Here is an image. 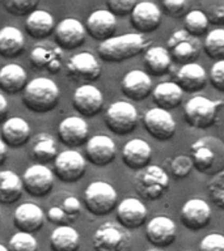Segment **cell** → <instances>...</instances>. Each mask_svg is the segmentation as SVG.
Listing matches in <instances>:
<instances>
[{
    "mask_svg": "<svg viewBox=\"0 0 224 251\" xmlns=\"http://www.w3.org/2000/svg\"><path fill=\"white\" fill-rule=\"evenodd\" d=\"M23 105L35 114H47L58 106L60 92L51 78L35 77L28 82L23 92Z\"/></svg>",
    "mask_w": 224,
    "mask_h": 251,
    "instance_id": "6da1fadb",
    "label": "cell"
},
{
    "mask_svg": "<svg viewBox=\"0 0 224 251\" xmlns=\"http://www.w3.org/2000/svg\"><path fill=\"white\" fill-rule=\"evenodd\" d=\"M147 49V41L143 34L130 33L117 35L98 45V56L102 62L122 63L143 54Z\"/></svg>",
    "mask_w": 224,
    "mask_h": 251,
    "instance_id": "7a4b0ae2",
    "label": "cell"
},
{
    "mask_svg": "<svg viewBox=\"0 0 224 251\" xmlns=\"http://www.w3.org/2000/svg\"><path fill=\"white\" fill-rule=\"evenodd\" d=\"M192 160L194 169L206 176L224 172V143L216 137H202L193 143Z\"/></svg>",
    "mask_w": 224,
    "mask_h": 251,
    "instance_id": "3957f363",
    "label": "cell"
},
{
    "mask_svg": "<svg viewBox=\"0 0 224 251\" xmlns=\"http://www.w3.org/2000/svg\"><path fill=\"white\" fill-rule=\"evenodd\" d=\"M169 174L157 165H149L138 172L135 176V191L141 199L156 201L165 195L169 188Z\"/></svg>",
    "mask_w": 224,
    "mask_h": 251,
    "instance_id": "277c9868",
    "label": "cell"
},
{
    "mask_svg": "<svg viewBox=\"0 0 224 251\" xmlns=\"http://www.w3.org/2000/svg\"><path fill=\"white\" fill-rule=\"evenodd\" d=\"M222 106V101H212L202 96L192 97L184 106L185 121L194 128H210L218 122V114Z\"/></svg>",
    "mask_w": 224,
    "mask_h": 251,
    "instance_id": "5b68a950",
    "label": "cell"
},
{
    "mask_svg": "<svg viewBox=\"0 0 224 251\" xmlns=\"http://www.w3.org/2000/svg\"><path fill=\"white\" fill-rule=\"evenodd\" d=\"M85 209L93 216H106L117 208L118 194L108 182L96 180L86 186L84 191Z\"/></svg>",
    "mask_w": 224,
    "mask_h": 251,
    "instance_id": "8992f818",
    "label": "cell"
},
{
    "mask_svg": "<svg viewBox=\"0 0 224 251\" xmlns=\"http://www.w3.org/2000/svg\"><path fill=\"white\" fill-rule=\"evenodd\" d=\"M92 246L94 251H131V237L121 225L105 223L94 231Z\"/></svg>",
    "mask_w": 224,
    "mask_h": 251,
    "instance_id": "52a82bcc",
    "label": "cell"
},
{
    "mask_svg": "<svg viewBox=\"0 0 224 251\" xmlns=\"http://www.w3.org/2000/svg\"><path fill=\"white\" fill-rule=\"evenodd\" d=\"M138 111L133 103L127 101L113 102L105 113L106 127L118 136L129 135L137 128Z\"/></svg>",
    "mask_w": 224,
    "mask_h": 251,
    "instance_id": "ba28073f",
    "label": "cell"
},
{
    "mask_svg": "<svg viewBox=\"0 0 224 251\" xmlns=\"http://www.w3.org/2000/svg\"><path fill=\"white\" fill-rule=\"evenodd\" d=\"M67 76L74 81L83 82V85L97 81L102 68L97 58L88 51H83L68 59L66 66Z\"/></svg>",
    "mask_w": 224,
    "mask_h": 251,
    "instance_id": "9c48e42d",
    "label": "cell"
},
{
    "mask_svg": "<svg viewBox=\"0 0 224 251\" xmlns=\"http://www.w3.org/2000/svg\"><path fill=\"white\" fill-rule=\"evenodd\" d=\"M86 172V158L74 149L58 153L54 161V174L64 183H75L84 176Z\"/></svg>",
    "mask_w": 224,
    "mask_h": 251,
    "instance_id": "30bf717a",
    "label": "cell"
},
{
    "mask_svg": "<svg viewBox=\"0 0 224 251\" xmlns=\"http://www.w3.org/2000/svg\"><path fill=\"white\" fill-rule=\"evenodd\" d=\"M168 51L172 60L176 63H180L182 66L196 63L200 54V45L196 41V38L192 37L185 29L174 31L169 37Z\"/></svg>",
    "mask_w": 224,
    "mask_h": 251,
    "instance_id": "8fae6325",
    "label": "cell"
},
{
    "mask_svg": "<svg viewBox=\"0 0 224 251\" xmlns=\"http://www.w3.org/2000/svg\"><path fill=\"white\" fill-rule=\"evenodd\" d=\"M24 191L33 198H45L54 188V173L45 165L34 164L24 172L23 176Z\"/></svg>",
    "mask_w": 224,
    "mask_h": 251,
    "instance_id": "7c38bea8",
    "label": "cell"
},
{
    "mask_svg": "<svg viewBox=\"0 0 224 251\" xmlns=\"http://www.w3.org/2000/svg\"><path fill=\"white\" fill-rule=\"evenodd\" d=\"M145 131L159 141L170 140L176 133V121L169 111L159 107L148 110L143 117Z\"/></svg>",
    "mask_w": 224,
    "mask_h": 251,
    "instance_id": "4fadbf2b",
    "label": "cell"
},
{
    "mask_svg": "<svg viewBox=\"0 0 224 251\" xmlns=\"http://www.w3.org/2000/svg\"><path fill=\"white\" fill-rule=\"evenodd\" d=\"M72 106L82 117H96L104 107V96L97 86L85 84L76 88L72 94Z\"/></svg>",
    "mask_w": 224,
    "mask_h": 251,
    "instance_id": "5bb4252c",
    "label": "cell"
},
{
    "mask_svg": "<svg viewBox=\"0 0 224 251\" xmlns=\"http://www.w3.org/2000/svg\"><path fill=\"white\" fill-rule=\"evenodd\" d=\"M55 42L62 50H75L84 45L86 38L85 25L78 19L67 17L55 26Z\"/></svg>",
    "mask_w": 224,
    "mask_h": 251,
    "instance_id": "9a60e30c",
    "label": "cell"
},
{
    "mask_svg": "<svg viewBox=\"0 0 224 251\" xmlns=\"http://www.w3.org/2000/svg\"><path fill=\"white\" fill-rule=\"evenodd\" d=\"M147 208L143 201L137 198H126L115 208L118 225L126 230H135L143 226L147 221Z\"/></svg>",
    "mask_w": 224,
    "mask_h": 251,
    "instance_id": "2e32d148",
    "label": "cell"
},
{
    "mask_svg": "<svg viewBox=\"0 0 224 251\" xmlns=\"http://www.w3.org/2000/svg\"><path fill=\"white\" fill-rule=\"evenodd\" d=\"M211 207L203 199H190L182 205L180 212L181 224L188 230L199 231L211 221Z\"/></svg>",
    "mask_w": 224,
    "mask_h": 251,
    "instance_id": "e0dca14e",
    "label": "cell"
},
{
    "mask_svg": "<svg viewBox=\"0 0 224 251\" xmlns=\"http://www.w3.org/2000/svg\"><path fill=\"white\" fill-rule=\"evenodd\" d=\"M145 238L157 249L169 247L177 238L176 224L168 216H156L145 226Z\"/></svg>",
    "mask_w": 224,
    "mask_h": 251,
    "instance_id": "ac0fdd59",
    "label": "cell"
},
{
    "mask_svg": "<svg viewBox=\"0 0 224 251\" xmlns=\"http://www.w3.org/2000/svg\"><path fill=\"white\" fill-rule=\"evenodd\" d=\"M117 147L109 136L96 135L85 144V158L97 168H105L115 160Z\"/></svg>",
    "mask_w": 224,
    "mask_h": 251,
    "instance_id": "d6986e66",
    "label": "cell"
},
{
    "mask_svg": "<svg viewBox=\"0 0 224 251\" xmlns=\"http://www.w3.org/2000/svg\"><path fill=\"white\" fill-rule=\"evenodd\" d=\"M46 215L42 208L34 203H23L15 209L13 225L16 229L28 234H34L45 225Z\"/></svg>",
    "mask_w": 224,
    "mask_h": 251,
    "instance_id": "ffe728a7",
    "label": "cell"
},
{
    "mask_svg": "<svg viewBox=\"0 0 224 251\" xmlns=\"http://www.w3.org/2000/svg\"><path fill=\"white\" fill-rule=\"evenodd\" d=\"M86 34L98 42H105L113 38L117 30V17L108 9H97L92 12L85 21Z\"/></svg>",
    "mask_w": 224,
    "mask_h": 251,
    "instance_id": "44dd1931",
    "label": "cell"
},
{
    "mask_svg": "<svg viewBox=\"0 0 224 251\" xmlns=\"http://www.w3.org/2000/svg\"><path fill=\"white\" fill-rule=\"evenodd\" d=\"M58 136L66 147H82L89 140V127L84 118L67 117L59 123Z\"/></svg>",
    "mask_w": 224,
    "mask_h": 251,
    "instance_id": "7402d4cb",
    "label": "cell"
},
{
    "mask_svg": "<svg viewBox=\"0 0 224 251\" xmlns=\"http://www.w3.org/2000/svg\"><path fill=\"white\" fill-rule=\"evenodd\" d=\"M161 13L163 11L159 5L151 1L137 3L131 13V25L139 34L152 33L161 25Z\"/></svg>",
    "mask_w": 224,
    "mask_h": 251,
    "instance_id": "603a6c76",
    "label": "cell"
},
{
    "mask_svg": "<svg viewBox=\"0 0 224 251\" xmlns=\"http://www.w3.org/2000/svg\"><path fill=\"white\" fill-rule=\"evenodd\" d=\"M121 90L125 97L131 101H143L152 93V80L144 71H129L122 78Z\"/></svg>",
    "mask_w": 224,
    "mask_h": 251,
    "instance_id": "cb8c5ba5",
    "label": "cell"
},
{
    "mask_svg": "<svg viewBox=\"0 0 224 251\" xmlns=\"http://www.w3.org/2000/svg\"><path fill=\"white\" fill-rule=\"evenodd\" d=\"M152 148L145 140L133 139L127 141L122 149V161L131 170L140 172L151 165Z\"/></svg>",
    "mask_w": 224,
    "mask_h": 251,
    "instance_id": "d4e9b609",
    "label": "cell"
},
{
    "mask_svg": "<svg viewBox=\"0 0 224 251\" xmlns=\"http://www.w3.org/2000/svg\"><path fill=\"white\" fill-rule=\"evenodd\" d=\"M30 126L25 119L20 117L8 118L1 125V140L8 148H23L30 140Z\"/></svg>",
    "mask_w": 224,
    "mask_h": 251,
    "instance_id": "484cf974",
    "label": "cell"
},
{
    "mask_svg": "<svg viewBox=\"0 0 224 251\" xmlns=\"http://www.w3.org/2000/svg\"><path fill=\"white\" fill-rule=\"evenodd\" d=\"M207 82V72L198 63L185 64L177 71L176 84L182 89V92L198 93L206 88Z\"/></svg>",
    "mask_w": 224,
    "mask_h": 251,
    "instance_id": "4316f807",
    "label": "cell"
},
{
    "mask_svg": "<svg viewBox=\"0 0 224 251\" xmlns=\"http://www.w3.org/2000/svg\"><path fill=\"white\" fill-rule=\"evenodd\" d=\"M28 74L23 67L9 63L0 68V89L7 94H17L24 92L28 85Z\"/></svg>",
    "mask_w": 224,
    "mask_h": 251,
    "instance_id": "83f0119b",
    "label": "cell"
},
{
    "mask_svg": "<svg viewBox=\"0 0 224 251\" xmlns=\"http://www.w3.org/2000/svg\"><path fill=\"white\" fill-rule=\"evenodd\" d=\"M55 20L47 11L37 9L25 20V30L31 38L45 39L55 30Z\"/></svg>",
    "mask_w": 224,
    "mask_h": 251,
    "instance_id": "f1b7e54d",
    "label": "cell"
},
{
    "mask_svg": "<svg viewBox=\"0 0 224 251\" xmlns=\"http://www.w3.org/2000/svg\"><path fill=\"white\" fill-rule=\"evenodd\" d=\"M182 98H184V92L173 81L161 82L152 90V100L155 105L159 109L167 111L178 107L182 102Z\"/></svg>",
    "mask_w": 224,
    "mask_h": 251,
    "instance_id": "f546056e",
    "label": "cell"
},
{
    "mask_svg": "<svg viewBox=\"0 0 224 251\" xmlns=\"http://www.w3.org/2000/svg\"><path fill=\"white\" fill-rule=\"evenodd\" d=\"M25 50V38L23 31L15 26L0 29V56L5 59L16 58Z\"/></svg>",
    "mask_w": 224,
    "mask_h": 251,
    "instance_id": "4dcf8cb0",
    "label": "cell"
},
{
    "mask_svg": "<svg viewBox=\"0 0 224 251\" xmlns=\"http://www.w3.org/2000/svg\"><path fill=\"white\" fill-rule=\"evenodd\" d=\"M172 56L168 49L161 46L149 47L144 52V66L148 74L152 76H164L172 67Z\"/></svg>",
    "mask_w": 224,
    "mask_h": 251,
    "instance_id": "1f68e13d",
    "label": "cell"
},
{
    "mask_svg": "<svg viewBox=\"0 0 224 251\" xmlns=\"http://www.w3.org/2000/svg\"><path fill=\"white\" fill-rule=\"evenodd\" d=\"M30 156L38 165L46 166V164L54 162L58 156V151H56V144L53 136L46 132L35 135L31 141Z\"/></svg>",
    "mask_w": 224,
    "mask_h": 251,
    "instance_id": "d6a6232c",
    "label": "cell"
},
{
    "mask_svg": "<svg viewBox=\"0 0 224 251\" xmlns=\"http://www.w3.org/2000/svg\"><path fill=\"white\" fill-rule=\"evenodd\" d=\"M49 246L51 251H79L80 234L70 225L56 226L51 231Z\"/></svg>",
    "mask_w": 224,
    "mask_h": 251,
    "instance_id": "836d02e7",
    "label": "cell"
},
{
    "mask_svg": "<svg viewBox=\"0 0 224 251\" xmlns=\"http://www.w3.org/2000/svg\"><path fill=\"white\" fill-rule=\"evenodd\" d=\"M23 179L15 172H0V203L5 205L16 203L23 196Z\"/></svg>",
    "mask_w": 224,
    "mask_h": 251,
    "instance_id": "e575fe53",
    "label": "cell"
},
{
    "mask_svg": "<svg viewBox=\"0 0 224 251\" xmlns=\"http://www.w3.org/2000/svg\"><path fill=\"white\" fill-rule=\"evenodd\" d=\"M203 51L208 58L216 62L224 60V29L218 27L208 31L204 38Z\"/></svg>",
    "mask_w": 224,
    "mask_h": 251,
    "instance_id": "d590c367",
    "label": "cell"
},
{
    "mask_svg": "<svg viewBox=\"0 0 224 251\" xmlns=\"http://www.w3.org/2000/svg\"><path fill=\"white\" fill-rule=\"evenodd\" d=\"M208 25L210 23L207 16L200 9H193L184 17V29L194 38L206 34L208 31Z\"/></svg>",
    "mask_w": 224,
    "mask_h": 251,
    "instance_id": "8d00e7d4",
    "label": "cell"
},
{
    "mask_svg": "<svg viewBox=\"0 0 224 251\" xmlns=\"http://www.w3.org/2000/svg\"><path fill=\"white\" fill-rule=\"evenodd\" d=\"M62 49H47L45 46H35L33 47V50L30 51V63L33 67L38 68V70H43L46 68L51 63V60H54L56 58H62Z\"/></svg>",
    "mask_w": 224,
    "mask_h": 251,
    "instance_id": "74e56055",
    "label": "cell"
},
{
    "mask_svg": "<svg viewBox=\"0 0 224 251\" xmlns=\"http://www.w3.org/2000/svg\"><path fill=\"white\" fill-rule=\"evenodd\" d=\"M8 251H38V242L33 234L17 231L9 239Z\"/></svg>",
    "mask_w": 224,
    "mask_h": 251,
    "instance_id": "f35d334b",
    "label": "cell"
},
{
    "mask_svg": "<svg viewBox=\"0 0 224 251\" xmlns=\"http://www.w3.org/2000/svg\"><path fill=\"white\" fill-rule=\"evenodd\" d=\"M39 1L37 0H7L4 1L3 5L5 11L16 17H23L29 16L34 11H37Z\"/></svg>",
    "mask_w": 224,
    "mask_h": 251,
    "instance_id": "ab89813d",
    "label": "cell"
},
{
    "mask_svg": "<svg viewBox=\"0 0 224 251\" xmlns=\"http://www.w3.org/2000/svg\"><path fill=\"white\" fill-rule=\"evenodd\" d=\"M193 168H194V165H193L192 157L186 156V154H180L170 161L169 172L174 179H184L192 173Z\"/></svg>",
    "mask_w": 224,
    "mask_h": 251,
    "instance_id": "60d3db41",
    "label": "cell"
},
{
    "mask_svg": "<svg viewBox=\"0 0 224 251\" xmlns=\"http://www.w3.org/2000/svg\"><path fill=\"white\" fill-rule=\"evenodd\" d=\"M208 195L212 203L224 211V172L215 176L208 183Z\"/></svg>",
    "mask_w": 224,
    "mask_h": 251,
    "instance_id": "b9f144b4",
    "label": "cell"
},
{
    "mask_svg": "<svg viewBox=\"0 0 224 251\" xmlns=\"http://www.w3.org/2000/svg\"><path fill=\"white\" fill-rule=\"evenodd\" d=\"M203 7L208 23L216 26H224V0H214L210 3H204Z\"/></svg>",
    "mask_w": 224,
    "mask_h": 251,
    "instance_id": "7bdbcfd3",
    "label": "cell"
},
{
    "mask_svg": "<svg viewBox=\"0 0 224 251\" xmlns=\"http://www.w3.org/2000/svg\"><path fill=\"white\" fill-rule=\"evenodd\" d=\"M138 1L135 0H108L106 1V9L113 13L115 17H123V16H131L134 8Z\"/></svg>",
    "mask_w": 224,
    "mask_h": 251,
    "instance_id": "ee69618b",
    "label": "cell"
},
{
    "mask_svg": "<svg viewBox=\"0 0 224 251\" xmlns=\"http://www.w3.org/2000/svg\"><path fill=\"white\" fill-rule=\"evenodd\" d=\"M161 8L165 15H168L169 17L173 19H180V17H185L189 12V3L186 0H178V1H163L161 3Z\"/></svg>",
    "mask_w": 224,
    "mask_h": 251,
    "instance_id": "f6af8a7d",
    "label": "cell"
},
{
    "mask_svg": "<svg viewBox=\"0 0 224 251\" xmlns=\"http://www.w3.org/2000/svg\"><path fill=\"white\" fill-rule=\"evenodd\" d=\"M59 207L62 208L63 212L66 213V216L68 217L71 223H74L75 220L78 219L80 213H82V203L80 200L74 195L66 196L64 199L62 200V203Z\"/></svg>",
    "mask_w": 224,
    "mask_h": 251,
    "instance_id": "bcb514c9",
    "label": "cell"
},
{
    "mask_svg": "<svg viewBox=\"0 0 224 251\" xmlns=\"http://www.w3.org/2000/svg\"><path fill=\"white\" fill-rule=\"evenodd\" d=\"M198 251H224V235L211 233L200 239Z\"/></svg>",
    "mask_w": 224,
    "mask_h": 251,
    "instance_id": "7dc6e473",
    "label": "cell"
},
{
    "mask_svg": "<svg viewBox=\"0 0 224 251\" xmlns=\"http://www.w3.org/2000/svg\"><path fill=\"white\" fill-rule=\"evenodd\" d=\"M208 80L216 90L224 92V60L214 63L208 74Z\"/></svg>",
    "mask_w": 224,
    "mask_h": 251,
    "instance_id": "c3c4849f",
    "label": "cell"
},
{
    "mask_svg": "<svg viewBox=\"0 0 224 251\" xmlns=\"http://www.w3.org/2000/svg\"><path fill=\"white\" fill-rule=\"evenodd\" d=\"M46 220H49L51 224H54L56 226H64V225H68L71 223L66 213L63 212V209L59 205L49 208V211L46 213Z\"/></svg>",
    "mask_w": 224,
    "mask_h": 251,
    "instance_id": "681fc988",
    "label": "cell"
},
{
    "mask_svg": "<svg viewBox=\"0 0 224 251\" xmlns=\"http://www.w3.org/2000/svg\"><path fill=\"white\" fill-rule=\"evenodd\" d=\"M8 113H9V105H8L7 98L0 93V125L8 119Z\"/></svg>",
    "mask_w": 224,
    "mask_h": 251,
    "instance_id": "f907efd6",
    "label": "cell"
},
{
    "mask_svg": "<svg viewBox=\"0 0 224 251\" xmlns=\"http://www.w3.org/2000/svg\"><path fill=\"white\" fill-rule=\"evenodd\" d=\"M46 70L53 75H56L60 72L62 70V62H60V58H56L54 60H51V63L46 67Z\"/></svg>",
    "mask_w": 224,
    "mask_h": 251,
    "instance_id": "816d5d0a",
    "label": "cell"
},
{
    "mask_svg": "<svg viewBox=\"0 0 224 251\" xmlns=\"http://www.w3.org/2000/svg\"><path fill=\"white\" fill-rule=\"evenodd\" d=\"M8 158V147L3 143V140L0 139V166H3L4 162Z\"/></svg>",
    "mask_w": 224,
    "mask_h": 251,
    "instance_id": "f5cc1de1",
    "label": "cell"
},
{
    "mask_svg": "<svg viewBox=\"0 0 224 251\" xmlns=\"http://www.w3.org/2000/svg\"><path fill=\"white\" fill-rule=\"evenodd\" d=\"M0 251H8L7 246H4L3 243H0Z\"/></svg>",
    "mask_w": 224,
    "mask_h": 251,
    "instance_id": "db71d44e",
    "label": "cell"
},
{
    "mask_svg": "<svg viewBox=\"0 0 224 251\" xmlns=\"http://www.w3.org/2000/svg\"><path fill=\"white\" fill-rule=\"evenodd\" d=\"M0 219H1V213H0Z\"/></svg>",
    "mask_w": 224,
    "mask_h": 251,
    "instance_id": "11a10c76",
    "label": "cell"
}]
</instances>
